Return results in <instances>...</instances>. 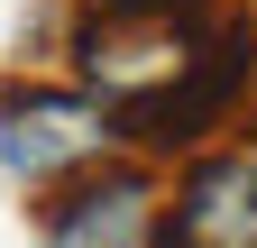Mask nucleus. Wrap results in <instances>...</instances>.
<instances>
[{"label": "nucleus", "instance_id": "nucleus-1", "mask_svg": "<svg viewBox=\"0 0 257 248\" xmlns=\"http://www.w3.org/2000/svg\"><path fill=\"white\" fill-rule=\"evenodd\" d=\"M220 19H230L220 0H83L64 19V55H74V83L128 119L202 65Z\"/></svg>", "mask_w": 257, "mask_h": 248}, {"label": "nucleus", "instance_id": "nucleus-2", "mask_svg": "<svg viewBox=\"0 0 257 248\" xmlns=\"http://www.w3.org/2000/svg\"><path fill=\"white\" fill-rule=\"evenodd\" d=\"M119 147V110L83 83H10L0 92V166L28 193H55Z\"/></svg>", "mask_w": 257, "mask_h": 248}, {"label": "nucleus", "instance_id": "nucleus-3", "mask_svg": "<svg viewBox=\"0 0 257 248\" xmlns=\"http://www.w3.org/2000/svg\"><path fill=\"white\" fill-rule=\"evenodd\" d=\"M248 83H257V19H248V10H230V19H220V37L202 46V65H193L175 92H156L147 110H128V119H119V138L138 147V157L202 147L211 129H230V119H239Z\"/></svg>", "mask_w": 257, "mask_h": 248}, {"label": "nucleus", "instance_id": "nucleus-4", "mask_svg": "<svg viewBox=\"0 0 257 248\" xmlns=\"http://www.w3.org/2000/svg\"><path fill=\"white\" fill-rule=\"evenodd\" d=\"M156 211H166L156 157H101L74 184H55L46 248H156Z\"/></svg>", "mask_w": 257, "mask_h": 248}, {"label": "nucleus", "instance_id": "nucleus-5", "mask_svg": "<svg viewBox=\"0 0 257 248\" xmlns=\"http://www.w3.org/2000/svg\"><path fill=\"white\" fill-rule=\"evenodd\" d=\"M156 248H257V147H202L156 211Z\"/></svg>", "mask_w": 257, "mask_h": 248}]
</instances>
